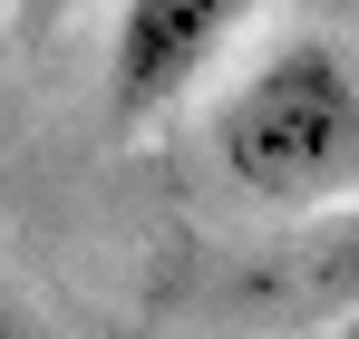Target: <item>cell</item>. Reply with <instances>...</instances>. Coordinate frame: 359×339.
I'll return each mask as SVG.
<instances>
[{
    "instance_id": "7a4b0ae2",
    "label": "cell",
    "mask_w": 359,
    "mask_h": 339,
    "mask_svg": "<svg viewBox=\"0 0 359 339\" xmlns=\"http://www.w3.org/2000/svg\"><path fill=\"white\" fill-rule=\"evenodd\" d=\"M252 0H117V39H107V116L117 126H146L165 116L224 58Z\"/></svg>"
},
{
    "instance_id": "6da1fadb",
    "label": "cell",
    "mask_w": 359,
    "mask_h": 339,
    "mask_svg": "<svg viewBox=\"0 0 359 339\" xmlns=\"http://www.w3.org/2000/svg\"><path fill=\"white\" fill-rule=\"evenodd\" d=\"M214 165L282 214L359 194V68L320 39L272 49L214 116Z\"/></svg>"
},
{
    "instance_id": "277c9868",
    "label": "cell",
    "mask_w": 359,
    "mask_h": 339,
    "mask_svg": "<svg viewBox=\"0 0 359 339\" xmlns=\"http://www.w3.org/2000/svg\"><path fill=\"white\" fill-rule=\"evenodd\" d=\"M0 339H39V320H29V300L0 282Z\"/></svg>"
},
{
    "instance_id": "3957f363",
    "label": "cell",
    "mask_w": 359,
    "mask_h": 339,
    "mask_svg": "<svg viewBox=\"0 0 359 339\" xmlns=\"http://www.w3.org/2000/svg\"><path fill=\"white\" fill-rule=\"evenodd\" d=\"M282 300H292V310H320V320L359 310V214H350V223H330L311 252H292V272H282Z\"/></svg>"
},
{
    "instance_id": "5b68a950",
    "label": "cell",
    "mask_w": 359,
    "mask_h": 339,
    "mask_svg": "<svg viewBox=\"0 0 359 339\" xmlns=\"http://www.w3.org/2000/svg\"><path fill=\"white\" fill-rule=\"evenodd\" d=\"M330 339H359V310H340V320H330Z\"/></svg>"
},
{
    "instance_id": "8992f818",
    "label": "cell",
    "mask_w": 359,
    "mask_h": 339,
    "mask_svg": "<svg viewBox=\"0 0 359 339\" xmlns=\"http://www.w3.org/2000/svg\"><path fill=\"white\" fill-rule=\"evenodd\" d=\"M0 10H10V0H0Z\"/></svg>"
}]
</instances>
